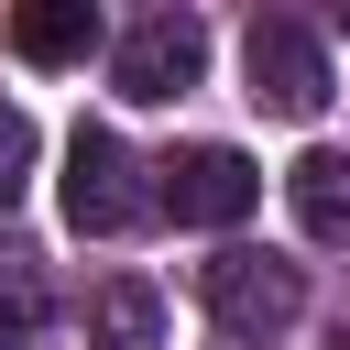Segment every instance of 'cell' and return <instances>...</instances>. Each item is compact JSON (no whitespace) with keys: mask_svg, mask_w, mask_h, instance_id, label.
Segmentation results:
<instances>
[{"mask_svg":"<svg viewBox=\"0 0 350 350\" xmlns=\"http://www.w3.org/2000/svg\"><path fill=\"white\" fill-rule=\"evenodd\" d=\"M0 317H11V328H33V317H44V273H33V252H22V241H0Z\"/></svg>","mask_w":350,"mask_h":350,"instance_id":"9c48e42d","label":"cell"},{"mask_svg":"<svg viewBox=\"0 0 350 350\" xmlns=\"http://www.w3.org/2000/svg\"><path fill=\"white\" fill-rule=\"evenodd\" d=\"M88 44H98V11L88 0H22L11 11V55L22 66H77Z\"/></svg>","mask_w":350,"mask_h":350,"instance_id":"52a82bcc","label":"cell"},{"mask_svg":"<svg viewBox=\"0 0 350 350\" xmlns=\"http://www.w3.org/2000/svg\"><path fill=\"white\" fill-rule=\"evenodd\" d=\"M197 66H208V33H197L186 11L131 22V33H120V55H109L120 98H186V88H197Z\"/></svg>","mask_w":350,"mask_h":350,"instance_id":"277c9868","label":"cell"},{"mask_svg":"<svg viewBox=\"0 0 350 350\" xmlns=\"http://www.w3.org/2000/svg\"><path fill=\"white\" fill-rule=\"evenodd\" d=\"M241 66H252V109H273V120H317V98H328V55H317L306 22L262 11L252 44H241Z\"/></svg>","mask_w":350,"mask_h":350,"instance_id":"3957f363","label":"cell"},{"mask_svg":"<svg viewBox=\"0 0 350 350\" xmlns=\"http://www.w3.org/2000/svg\"><path fill=\"white\" fill-rule=\"evenodd\" d=\"M66 219H77V230H98V241L142 219V186H131V153H120V131H98V120H88V131L66 142Z\"/></svg>","mask_w":350,"mask_h":350,"instance_id":"5b68a950","label":"cell"},{"mask_svg":"<svg viewBox=\"0 0 350 350\" xmlns=\"http://www.w3.org/2000/svg\"><path fill=\"white\" fill-rule=\"evenodd\" d=\"M284 208H295V230H306V241H350V153H339V142L295 153V175H284Z\"/></svg>","mask_w":350,"mask_h":350,"instance_id":"8992f818","label":"cell"},{"mask_svg":"<svg viewBox=\"0 0 350 350\" xmlns=\"http://www.w3.org/2000/svg\"><path fill=\"white\" fill-rule=\"evenodd\" d=\"M88 328H98L109 350H164V295L120 273V284H98V295H88Z\"/></svg>","mask_w":350,"mask_h":350,"instance_id":"ba28073f","label":"cell"},{"mask_svg":"<svg viewBox=\"0 0 350 350\" xmlns=\"http://www.w3.org/2000/svg\"><path fill=\"white\" fill-rule=\"evenodd\" d=\"M153 175H164L153 208H175L186 230H230V219H252V197H262L252 153H230V142H186V153H164Z\"/></svg>","mask_w":350,"mask_h":350,"instance_id":"7a4b0ae2","label":"cell"},{"mask_svg":"<svg viewBox=\"0 0 350 350\" xmlns=\"http://www.w3.org/2000/svg\"><path fill=\"white\" fill-rule=\"evenodd\" d=\"M22 186H33V120H22L11 98H0V208H11Z\"/></svg>","mask_w":350,"mask_h":350,"instance_id":"30bf717a","label":"cell"},{"mask_svg":"<svg viewBox=\"0 0 350 350\" xmlns=\"http://www.w3.org/2000/svg\"><path fill=\"white\" fill-rule=\"evenodd\" d=\"M197 295H208V317H219L230 339H273V328H295L306 273H295V262H273V252H219V262L197 273Z\"/></svg>","mask_w":350,"mask_h":350,"instance_id":"6da1fadb","label":"cell"}]
</instances>
